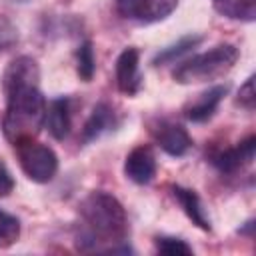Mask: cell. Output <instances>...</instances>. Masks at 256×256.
<instances>
[{"label":"cell","instance_id":"obj_13","mask_svg":"<svg viewBox=\"0 0 256 256\" xmlns=\"http://www.w3.org/2000/svg\"><path fill=\"white\" fill-rule=\"evenodd\" d=\"M44 124L48 132L56 140H64L72 128V114H70V98H56L46 106Z\"/></svg>","mask_w":256,"mask_h":256},{"label":"cell","instance_id":"obj_22","mask_svg":"<svg viewBox=\"0 0 256 256\" xmlns=\"http://www.w3.org/2000/svg\"><path fill=\"white\" fill-rule=\"evenodd\" d=\"M12 188H14V180H12L6 164L0 162V196H8L12 192Z\"/></svg>","mask_w":256,"mask_h":256},{"label":"cell","instance_id":"obj_9","mask_svg":"<svg viewBox=\"0 0 256 256\" xmlns=\"http://www.w3.org/2000/svg\"><path fill=\"white\" fill-rule=\"evenodd\" d=\"M124 174L136 184H148L156 176V156L146 144L132 148L124 160Z\"/></svg>","mask_w":256,"mask_h":256},{"label":"cell","instance_id":"obj_7","mask_svg":"<svg viewBox=\"0 0 256 256\" xmlns=\"http://www.w3.org/2000/svg\"><path fill=\"white\" fill-rule=\"evenodd\" d=\"M254 146H256V138L254 136H248L246 140L238 142L232 148L214 150L210 154V162L222 174H234V172L242 170L244 166H248L254 160Z\"/></svg>","mask_w":256,"mask_h":256},{"label":"cell","instance_id":"obj_20","mask_svg":"<svg viewBox=\"0 0 256 256\" xmlns=\"http://www.w3.org/2000/svg\"><path fill=\"white\" fill-rule=\"evenodd\" d=\"M16 40H18V28L12 24L10 18L0 14V52L14 46Z\"/></svg>","mask_w":256,"mask_h":256},{"label":"cell","instance_id":"obj_2","mask_svg":"<svg viewBox=\"0 0 256 256\" xmlns=\"http://www.w3.org/2000/svg\"><path fill=\"white\" fill-rule=\"evenodd\" d=\"M4 136L16 146L24 140L36 138L44 126L46 100L38 86H22L6 94Z\"/></svg>","mask_w":256,"mask_h":256},{"label":"cell","instance_id":"obj_1","mask_svg":"<svg viewBox=\"0 0 256 256\" xmlns=\"http://www.w3.org/2000/svg\"><path fill=\"white\" fill-rule=\"evenodd\" d=\"M78 246L82 250H98L100 242L118 244L128 238V216L120 200L108 192H90L80 202Z\"/></svg>","mask_w":256,"mask_h":256},{"label":"cell","instance_id":"obj_4","mask_svg":"<svg viewBox=\"0 0 256 256\" xmlns=\"http://www.w3.org/2000/svg\"><path fill=\"white\" fill-rule=\"evenodd\" d=\"M16 152H18L20 168L32 182L44 184L56 176L58 156L54 154L52 148H48L32 138V140H24V142L16 144Z\"/></svg>","mask_w":256,"mask_h":256},{"label":"cell","instance_id":"obj_6","mask_svg":"<svg viewBox=\"0 0 256 256\" xmlns=\"http://www.w3.org/2000/svg\"><path fill=\"white\" fill-rule=\"evenodd\" d=\"M150 134L154 142L170 156H184L192 146V138L186 132V128L166 118L154 120L150 124Z\"/></svg>","mask_w":256,"mask_h":256},{"label":"cell","instance_id":"obj_5","mask_svg":"<svg viewBox=\"0 0 256 256\" xmlns=\"http://www.w3.org/2000/svg\"><path fill=\"white\" fill-rule=\"evenodd\" d=\"M114 4L122 18L138 24H152L170 16L178 0H114Z\"/></svg>","mask_w":256,"mask_h":256},{"label":"cell","instance_id":"obj_21","mask_svg":"<svg viewBox=\"0 0 256 256\" xmlns=\"http://www.w3.org/2000/svg\"><path fill=\"white\" fill-rule=\"evenodd\" d=\"M238 102L242 106H246L248 110L254 108V102H256V92H254V76H250L238 90Z\"/></svg>","mask_w":256,"mask_h":256},{"label":"cell","instance_id":"obj_11","mask_svg":"<svg viewBox=\"0 0 256 256\" xmlns=\"http://www.w3.org/2000/svg\"><path fill=\"white\" fill-rule=\"evenodd\" d=\"M116 126H118V118H116L114 108L108 102H100L94 106L92 114L88 116V120L82 128V142L88 144V142L100 138L102 134L114 130Z\"/></svg>","mask_w":256,"mask_h":256},{"label":"cell","instance_id":"obj_17","mask_svg":"<svg viewBox=\"0 0 256 256\" xmlns=\"http://www.w3.org/2000/svg\"><path fill=\"white\" fill-rule=\"evenodd\" d=\"M76 70H78L80 80H84V82L92 80L94 70H96V58H94V48H92L90 40L82 42L76 52Z\"/></svg>","mask_w":256,"mask_h":256},{"label":"cell","instance_id":"obj_14","mask_svg":"<svg viewBox=\"0 0 256 256\" xmlns=\"http://www.w3.org/2000/svg\"><path fill=\"white\" fill-rule=\"evenodd\" d=\"M172 194H174V198L178 200V204L182 206V210L186 212V216H188L198 228H202V230H206V232L212 228L210 216H208V212H206V208H204L200 196H198L194 190L182 188V186H174V188H172Z\"/></svg>","mask_w":256,"mask_h":256},{"label":"cell","instance_id":"obj_19","mask_svg":"<svg viewBox=\"0 0 256 256\" xmlns=\"http://www.w3.org/2000/svg\"><path fill=\"white\" fill-rule=\"evenodd\" d=\"M156 248H158V252L168 254V256L192 254V248H190L184 240H180V238H170V236H160V238H156Z\"/></svg>","mask_w":256,"mask_h":256},{"label":"cell","instance_id":"obj_16","mask_svg":"<svg viewBox=\"0 0 256 256\" xmlns=\"http://www.w3.org/2000/svg\"><path fill=\"white\" fill-rule=\"evenodd\" d=\"M200 42H202V36H196V34H188V36H182L178 42H174V44H170L168 48L160 50V52L154 56L152 64L160 66V64H168V62H174V60H178L182 54H186V52H190L192 48H196Z\"/></svg>","mask_w":256,"mask_h":256},{"label":"cell","instance_id":"obj_8","mask_svg":"<svg viewBox=\"0 0 256 256\" xmlns=\"http://www.w3.org/2000/svg\"><path fill=\"white\" fill-rule=\"evenodd\" d=\"M140 54L136 48H126L120 52L116 60V84L118 90L134 96L142 88V74H140Z\"/></svg>","mask_w":256,"mask_h":256},{"label":"cell","instance_id":"obj_3","mask_svg":"<svg viewBox=\"0 0 256 256\" xmlns=\"http://www.w3.org/2000/svg\"><path fill=\"white\" fill-rule=\"evenodd\" d=\"M238 60V48L234 44H218L208 52L196 54L182 64H178L172 72V78L178 84H196L222 78L232 70Z\"/></svg>","mask_w":256,"mask_h":256},{"label":"cell","instance_id":"obj_10","mask_svg":"<svg viewBox=\"0 0 256 256\" xmlns=\"http://www.w3.org/2000/svg\"><path fill=\"white\" fill-rule=\"evenodd\" d=\"M40 82V68L36 64L34 58L30 56H18L14 58L8 68L4 70V78H2V86H4V94L22 88V86H38Z\"/></svg>","mask_w":256,"mask_h":256},{"label":"cell","instance_id":"obj_12","mask_svg":"<svg viewBox=\"0 0 256 256\" xmlns=\"http://www.w3.org/2000/svg\"><path fill=\"white\" fill-rule=\"evenodd\" d=\"M226 96V86H212L206 92H202L194 102H190L184 108V114L190 122H206L216 112L218 104Z\"/></svg>","mask_w":256,"mask_h":256},{"label":"cell","instance_id":"obj_18","mask_svg":"<svg viewBox=\"0 0 256 256\" xmlns=\"http://www.w3.org/2000/svg\"><path fill=\"white\" fill-rule=\"evenodd\" d=\"M20 238V220L0 210V248L12 246Z\"/></svg>","mask_w":256,"mask_h":256},{"label":"cell","instance_id":"obj_15","mask_svg":"<svg viewBox=\"0 0 256 256\" xmlns=\"http://www.w3.org/2000/svg\"><path fill=\"white\" fill-rule=\"evenodd\" d=\"M214 10L226 18L252 22L256 18V0H212Z\"/></svg>","mask_w":256,"mask_h":256}]
</instances>
